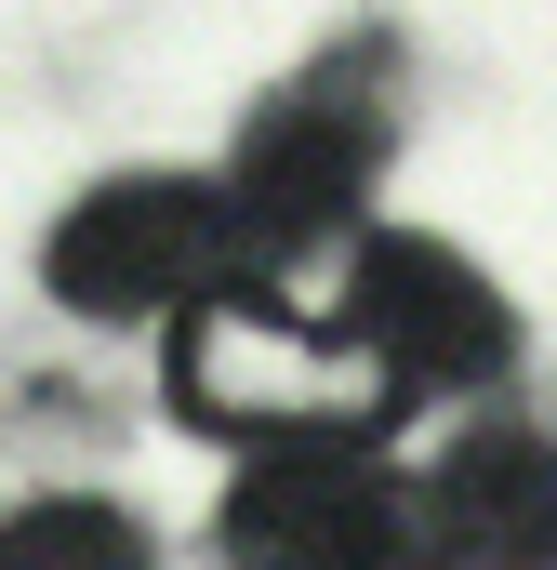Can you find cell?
Here are the masks:
<instances>
[{"label":"cell","mask_w":557,"mask_h":570,"mask_svg":"<svg viewBox=\"0 0 557 570\" xmlns=\"http://www.w3.org/2000/svg\"><path fill=\"white\" fill-rule=\"evenodd\" d=\"M240 266V213L226 186H186V173H120L94 186L67 226H53V305L80 318H159V305H213V279Z\"/></svg>","instance_id":"3"},{"label":"cell","mask_w":557,"mask_h":570,"mask_svg":"<svg viewBox=\"0 0 557 570\" xmlns=\"http://www.w3.org/2000/svg\"><path fill=\"white\" fill-rule=\"evenodd\" d=\"M372 159H385V53L359 40V53L305 67L266 120L240 134V173H226L240 253H305V239H332V226L359 213Z\"/></svg>","instance_id":"2"},{"label":"cell","mask_w":557,"mask_h":570,"mask_svg":"<svg viewBox=\"0 0 557 570\" xmlns=\"http://www.w3.org/2000/svg\"><path fill=\"white\" fill-rule=\"evenodd\" d=\"M424 544V518L399 504V478L359 438H305V451H253L226 491V558L240 570H385Z\"/></svg>","instance_id":"5"},{"label":"cell","mask_w":557,"mask_h":570,"mask_svg":"<svg viewBox=\"0 0 557 570\" xmlns=\"http://www.w3.org/2000/svg\"><path fill=\"white\" fill-rule=\"evenodd\" d=\"M0 570H146V531L94 491H40L0 518Z\"/></svg>","instance_id":"7"},{"label":"cell","mask_w":557,"mask_h":570,"mask_svg":"<svg viewBox=\"0 0 557 570\" xmlns=\"http://www.w3.org/2000/svg\"><path fill=\"white\" fill-rule=\"evenodd\" d=\"M385 570H451V558H438V531H424V544H399V558H385Z\"/></svg>","instance_id":"8"},{"label":"cell","mask_w":557,"mask_h":570,"mask_svg":"<svg viewBox=\"0 0 557 570\" xmlns=\"http://www.w3.org/2000/svg\"><path fill=\"white\" fill-rule=\"evenodd\" d=\"M345 345L372 358L385 399H451V385H491L518 358V318L451 239H372L345 279Z\"/></svg>","instance_id":"4"},{"label":"cell","mask_w":557,"mask_h":570,"mask_svg":"<svg viewBox=\"0 0 557 570\" xmlns=\"http://www.w3.org/2000/svg\"><path fill=\"white\" fill-rule=\"evenodd\" d=\"M438 558L465 570H545L557 558V438L545 425H465L438 464Z\"/></svg>","instance_id":"6"},{"label":"cell","mask_w":557,"mask_h":570,"mask_svg":"<svg viewBox=\"0 0 557 570\" xmlns=\"http://www.w3.org/2000/svg\"><path fill=\"white\" fill-rule=\"evenodd\" d=\"M173 412L199 438H240V451H305V438H359L399 399L372 385V358L345 332H319L292 305H253V292H213L173 332Z\"/></svg>","instance_id":"1"}]
</instances>
